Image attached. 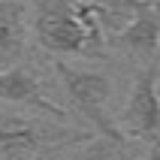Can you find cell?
<instances>
[{
    "mask_svg": "<svg viewBox=\"0 0 160 160\" xmlns=\"http://www.w3.org/2000/svg\"><path fill=\"white\" fill-rule=\"evenodd\" d=\"M33 12V36L39 48L63 61L88 58L106 61L109 36L133 18V3H70V0H39Z\"/></svg>",
    "mask_w": 160,
    "mask_h": 160,
    "instance_id": "cell-1",
    "label": "cell"
},
{
    "mask_svg": "<svg viewBox=\"0 0 160 160\" xmlns=\"http://www.w3.org/2000/svg\"><path fill=\"white\" fill-rule=\"evenodd\" d=\"M91 139L97 136L82 127L0 109V160H48L63 148L88 145Z\"/></svg>",
    "mask_w": 160,
    "mask_h": 160,
    "instance_id": "cell-2",
    "label": "cell"
},
{
    "mask_svg": "<svg viewBox=\"0 0 160 160\" xmlns=\"http://www.w3.org/2000/svg\"><path fill=\"white\" fill-rule=\"evenodd\" d=\"M54 72L61 79L67 100H70L72 112L85 118L91 124V133H97L100 139L115 142L118 148H127V139L121 133V127L112 115H109V100H112V79L103 70H91V67H79L70 61H58L54 58Z\"/></svg>",
    "mask_w": 160,
    "mask_h": 160,
    "instance_id": "cell-3",
    "label": "cell"
},
{
    "mask_svg": "<svg viewBox=\"0 0 160 160\" xmlns=\"http://www.w3.org/2000/svg\"><path fill=\"white\" fill-rule=\"evenodd\" d=\"M118 127L130 142H154L160 136V63H145L136 72L130 97H127Z\"/></svg>",
    "mask_w": 160,
    "mask_h": 160,
    "instance_id": "cell-4",
    "label": "cell"
},
{
    "mask_svg": "<svg viewBox=\"0 0 160 160\" xmlns=\"http://www.w3.org/2000/svg\"><path fill=\"white\" fill-rule=\"evenodd\" d=\"M109 48L157 63L160 58V3H133V18L109 36Z\"/></svg>",
    "mask_w": 160,
    "mask_h": 160,
    "instance_id": "cell-5",
    "label": "cell"
},
{
    "mask_svg": "<svg viewBox=\"0 0 160 160\" xmlns=\"http://www.w3.org/2000/svg\"><path fill=\"white\" fill-rule=\"evenodd\" d=\"M0 103H9V106H24V109H36L48 115L52 121H61L67 124V109L58 106L48 94H45L42 82L36 76L33 67H12V70H0Z\"/></svg>",
    "mask_w": 160,
    "mask_h": 160,
    "instance_id": "cell-6",
    "label": "cell"
},
{
    "mask_svg": "<svg viewBox=\"0 0 160 160\" xmlns=\"http://www.w3.org/2000/svg\"><path fill=\"white\" fill-rule=\"evenodd\" d=\"M27 15L30 6L18 0H0V70H12L27 52Z\"/></svg>",
    "mask_w": 160,
    "mask_h": 160,
    "instance_id": "cell-7",
    "label": "cell"
},
{
    "mask_svg": "<svg viewBox=\"0 0 160 160\" xmlns=\"http://www.w3.org/2000/svg\"><path fill=\"white\" fill-rule=\"evenodd\" d=\"M121 151H124V148H118L115 142L97 136V139H91L88 145H79L72 154H67V157H61V160H115Z\"/></svg>",
    "mask_w": 160,
    "mask_h": 160,
    "instance_id": "cell-8",
    "label": "cell"
},
{
    "mask_svg": "<svg viewBox=\"0 0 160 160\" xmlns=\"http://www.w3.org/2000/svg\"><path fill=\"white\" fill-rule=\"evenodd\" d=\"M145 148H148V160H160V136L154 139V142H148Z\"/></svg>",
    "mask_w": 160,
    "mask_h": 160,
    "instance_id": "cell-9",
    "label": "cell"
}]
</instances>
